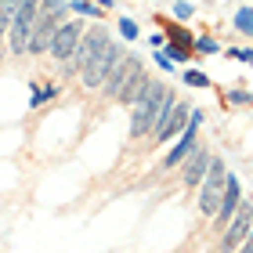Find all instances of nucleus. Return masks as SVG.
Wrapping results in <instances>:
<instances>
[{
    "mask_svg": "<svg viewBox=\"0 0 253 253\" xmlns=\"http://www.w3.org/2000/svg\"><path fill=\"white\" fill-rule=\"evenodd\" d=\"M235 29L243 33V37H253V7H243L235 15Z\"/></svg>",
    "mask_w": 253,
    "mask_h": 253,
    "instance_id": "obj_16",
    "label": "nucleus"
},
{
    "mask_svg": "<svg viewBox=\"0 0 253 253\" xmlns=\"http://www.w3.org/2000/svg\"><path fill=\"white\" fill-rule=\"evenodd\" d=\"M195 47H199L203 54H213V51H217V43H213V40H206V37H203V40H195Z\"/></svg>",
    "mask_w": 253,
    "mask_h": 253,
    "instance_id": "obj_25",
    "label": "nucleus"
},
{
    "mask_svg": "<svg viewBox=\"0 0 253 253\" xmlns=\"http://www.w3.org/2000/svg\"><path fill=\"white\" fill-rule=\"evenodd\" d=\"M174 15H177L181 22H185V18H192V4H188V0H181V4L174 7Z\"/></svg>",
    "mask_w": 253,
    "mask_h": 253,
    "instance_id": "obj_22",
    "label": "nucleus"
},
{
    "mask_svg": "<svg viewBox=\"0 0 253 253\" xmlns=\"http://www.w3.org/2000/svg\"><path fill=\"white\" fill-rule=\"evenodd\" d=\"M120 33L126 40H137V22L134 18H120Z\"/></svg>",
    "mask_w": 253,
    "mask_h": 253,
    "instance_id": "obj_18",
    "label": "nucleus"
},
{
    "mask_svg": "<svg viewBox=\"0 0 253 253\" xmlns=\"http://www.w3.org/2000/svg\"><path fill=\"white\" fill-rule=\"evenodd\" d=\"M37 22H33V33H29V51H47L51 47V37L58 29V18L65 15L62 0H40V11H37Z\"/></svg>",
    "mask_w": 253,
    "mask_h": 253,
    "instance_id": "obj_2",
    "label": "nucleus"
},
{
    "mask_svg": "<svg viewBox=\"0 0 253 253\" xmlns=\"http://www.w3.org/2000/svg\"><path fill=\"white\" fill-rule=\"evenodd\" d=\"M156 62H159V69H163V73H170V69H174V65H170V58H167L163 51H156Z\"/></svg>",
    "mask_w": 253,
    "mask_h": 253,
    "instance_id": "obj_26",
    "label": "nucleus"
},
{
    "mask_svg": "<svg viewBox=\"0 0 253 253\" xmlns=\"http://www.w3.org/2000/svg\"><path fill=\"white\" fill-rule=\"evenodd\" d=\"M4 4H15V7H18V0H4Z\"/></svg>",
    "mask_w": 253,
    "mask_h": 253,
    "instance_id": "obj_30",
    "label": "nucleus"
},
{
    "mask_svg": "<svg viewBox=\"0 0 253 253\" xmlns=\"http://www.w3.org/2000/svg\"><path fill=\"white\" fill-rule=\"evenodd\" d=\"M94 7H112V0H90Z\"/></svg>",
    "mask_w": 253,
    "mask_h": 253,
    "instance_id": "obj_28",
    "label": "nucleus"
},
{
    "mask_svg": "<svg viewBox=\"0 0 253 253\" xmlns=\"http://www.w3.org/2000/svg\"><path fill=\"white\" fill-rule=\"evenodd\" d=\"M105 40H109V33L101 29V26H98V29H90L87 37H80V47H76V54H73V58H76V65L84 69V65H87L90 58H94V51H98V47H101Z\"/></svg>",
    "mask_w": 253,
    "mask_h": 253,
    "instance_id": "obj_8",
    "label": "nucleus"
},
{
    "mask_svg": "<svg viewBox=\"0 0 253 253\" xmlns=\"http://www.w3.org/2000/svg\"><path fill=\"white\" fill-rule=\"evenodd\" d=\"M120 58H123V51H120L112 40H105V43L94 51V58L84 65V84H87V87H101V84H105V76L112 73V65H116Z\"/></svg>",
    "mask_w": 253,
    "mask_h": 253,
    "instance_id": "obj_4",
    "label": "nucleus"
},
{
    "mask_svg": "<svg viewBox=\"0 0 253 253\" xmlns=\"http://www.w3.org/2000/svg\"><path fill=\"white\" fill-rule=\"evenodd\" d=\"M11 15H15V4H4V0H0V37H4V29L11 26Z\"/></svg>",
    "mask_w": 253,
    "mask_h": 253,
    "instance_id": "obj_17",
    "label": "nucleus"
},
{
    "mask_svg": "<svg viewBox=\"0 0 253 253\" xmlns=\"http://www.w3.org/2000/svg\"><path fill=\"white\" fill-rule=\"evenodd\" d=\"M239 253H253V235H250V239H243V250H239Z\"/></svg>",
    "mask_w": 253,
    "mask_h": 253,
    "instance_id": "obj_27",
    "label": "nucleus"
},
{
    "mask_svg": "<svg viewBox=\"0 0 253 253\" xmlns=\"http://www.w3.org/2000/svg\"><path fill=\"white\" fill-rule=\"evenodd\" d=\"M185 123H188V109H185V105H174V109H170V116L159 123L152 134L159 137V141H170V137H174L177 130H185Z\"/></svg>",
    "mask_w": 253,
    "mask_h": 253,
    "instance_id": "obj_9",
    "label": "nucleus"
},
{
    "mask_svg": "<svg viewBox=\"0 0 253 253\" xmlns=\"http://www.w3.org/2000/svg\"><path fill=\"white\" fill-rule=\"evenodd\" d=\"M250 224H253V206H239L235 221L228 224V232L221 239V253H235L239 246H243V239L250 235Z\"/></svg>",
    "mask_w": 253,
    "mask_h": 253,
    "instance_id": "obj_7",
    "label": "nucleus"
},
{
    "mask_svg": "<svg viewBox=\"0 0 253 253\" xmlns=\"http://www.w3.org/2000/svg\"><path fill=\"white\" fill-rule=\"evenodd\" d=\"M167 58H177V62H185V58H188V51H185V47H177V43H167Z\"/></svg>",
    "mask_w": 253,
    "mask_h": 253,
    "instance_id": "obj_21",
    "label": "nucleus"
},
{
    "mask_svg": "<svg viewBox=\"0 0 253 253\" xmlns=\"http://www.w3.org/2000/svg\"><path fill=\"white\" fill-rule=\"evenodd\" d=\"M51 94H54V87H47V90H33V105H43Z\"/></svg>",
    "mask_w": 253,
    "mask_h": 253,
    "instance_id": "obj_24",
    "label": "nucleus"
},
{
    "mask_svg": "<svg viewBox=\"0 0 253 253\" xmlns=\"http://www.w3.org/2000/svg\"><path fill=\"white\" fill-rule=\"evenodd\" d=\"M145 84H148V80H145V73H141V62H134L130 73H126V80H123L120 90H116V98H120V101H134V98L145 90Z\"/></svg>",
    "mask_w": 253,
    "mask_h": 253,
    "instance_id": "obj_10",
    "label": "nucleus"
},
{
    "mask_svg": "<svg viewBox=\"0 0 253 253\" xmlns=\"http://www.w3.org/2000/svg\"><path fill=\"white\" fill-rule=\"evenodd\" d=\"M206 167H210V156H206V152H192V163L185 170V185H199L203 174H206Z\"/></svg>",
    "mask_w": 253,
    "mask_h": 253,
    "instance_id": "obj_14",
    "label": "nucleus"
},
{
    "mask_svg": "<svg viewBox=\"0 0 253 253\" xmlns=\"http://www.w3.org/2000/svg\"><path fill=\"white\" fill-rule=\"evenodd\" d=\"M232 105H246V101H253V94H246V90H232Z\"/></svg>",
    "mask_w": 253,
    "mask_h": 253,
    "instance_id": "obj_23",
    "label": "nucleus"
},
{
    "mask_svg": "<svg viewBox=\"0 0 253 253\" xmlns=\"http://www.w3.org/2000/svg\"><path fill=\"white\" fill-rule=\"evenodd\" d=\"M73 11H80V15H101L94 4H87V0H73Z\"/></svg>",
    "mask_w": 253,
    "mask_h": 253,
    "instance_id": "obj_20",
    "label": "nucleus"
},
{
    "mask_svg": "<svg viewBox=\"0 0 253 253\" xmlns=\"http://www.w3.org/2000/svg\"><path fill=\"white\" fill-rule=\"evenodd\" d=\"M243 62H250V65H253V51H243Z\"/></svg>",
    "mask_w": 253,
    "mask_h": 253,
    "instance_id": "obj_29",
    "label": "nucleus"
},
{
    "mask_svg": "<svg viewBox=\"0 0 253 253\" xmlns=\"http://www.w3.org/2000/svg\"><path fill=\"white\" fill-rule=\"evenodd\" d=\"M185 84H188V87H206L210 80H206L203 73H195V69H188V73H185Z\"/></svg>",
    "mask_w": 253,
    "mask_h": 253,
    "instance_id": "obj_19",
    "label": "nucleus"
},
{
    "mask_svg": "<svg viewBox=\"0 0 253 253\" xmlns=\"http://www.w3.org/2000/svg\"><path fill=\"white\" fill-rule=\"evenodd\" d=\"M134 62H137V58L123 54V58H120L116 65H112V73L105 76V94H112V98H116V90H120V84L126 80V73H130V65H134Z\"/></svg>",
    "mask_w": 253,
    "mask_h": 253,
    "instance_id": "obj_12",
    "label": "nucleus"
},
{
    "mask_svg": "<svg viewBox=\"0 0 253 253\" xmlns=\"http://www.w3.org/2000/svg\"><path fill=\"white\" fill-rule=\"evenodd\" d=\"M224 181H228V170L221 159H210V167H206L203 174V213H217V206H221V195H224Z\"/></svg>",
    "mask_w": 253,
    "mask_h": 253,
    "instance_id": "obj_5",
    "label": "nucleus"
},
{
    "mask_svg": "<svg viewBox=\"0 0 253 253\" xmlns=\"http://www.w3.org/2000/svg\"><path fill=\"white\" fill-rule=\"evenodd\" d=\"M37 11H40V0H22L11 15V51L15 54L29 51V33H33V22H37Z\"/></svg>",
    "mask_w": 253,
    "mask_h": 253,
    "instance_id": "obj_3",
    "label": "nucleus"
},
{
    "mask_svg": "<svg viewBox=\"0 0 253 253\" xmlns=\"http://www.w3.org/2000/svg\"><path fill=\"white\" fill-rule=\"evenodd\" d=\"M163 98H167V87L163 84H145V90L134 98V120H130L134 137H141V134H148L156 126V116H159Z\"/></svg>",
    "mask_w": 253,
    "mask_h": 253,
    "instance_id": "obj_1",
    "label": "nucleus"
},
{
    "mask_svg": "<svg viewBox=\"0 0 253 253\" xmlns=\"http://www.w3.org/2000/svg\"><path fill=\"white\" fill-rule=\"evenodd\" d=\"M80 37H84L80 22H65V26H58V29H54V37H51V54H54V58H62V62H69L76 54V47H80Z\"/></svg>",
    "mask_w": 253,
    "mask_h": 253,
    "instance_id": "obj_6",
    "label": "nucleus"
},
{
    "mask_svg": "<svg viewBox=\"0 0 253 253\" xmlns=\"http://www.w3.org/2000/svg\"><path fill=\"white\" fill-rule=\"evenodd\" d=\"M167 33H170V43H177V47H185V51L192 54V47H195V40L188 37L185 29H177V26H167Z\"/></svg>",
    "mask_w": 253,
    "mask_h": 253,
    "instance_id": "obj_15",
    "label": "nucleus"
},
{
    "mask_svg": "<svg viewBox=\"0 0 253 253\" xmlns=\"http://www.w3.org/2000/svg\"><path fill=\"white\" fill-rule=\"evenodd\" d=\"M235 210H239V181L228 174V181H224V195H221V206H217V213H221V224L228 221V217H235Z\"/></svg>",
    "mask_w": 253,
    "mask_h": 253,
    "instance_id": "obj_11",
    "label": "nucleus"
},
{
    "mask_svg": "<svg viewBox=\"0 0 253 253\" xmlns=\"http://www.w3.org/2000/svg\"><path fill=\"white\" fill-rule=\"evenodd\" d=\"M195 148V126H185V134H181V141L174 145V152H170L167 159H163V167H177L181 159H185L188 152Z\"/></svg>",
    "mask_w": 253,
    "mask_h": 253,
    "instance_id": "obj_13",
    "label": "nucleus"
}]
</instances>
